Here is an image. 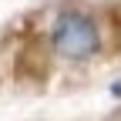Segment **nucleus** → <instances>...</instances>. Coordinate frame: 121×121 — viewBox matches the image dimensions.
Segmentation results:
<instances>
[{
  "label": "nucleus",
  "instance_id": "2",
  "mask_svg": "<svg viewBox=\"0 0 121 121\" xmlns=\"http://www.w3.org/2000/svg\"><path fill=\"white\" fill-rule=\"evenodd\" d=\"M108 91H111V98H118V101H121V78H118V81H114Z\"/></svg>",
  "mask_w": 121,
  "mask_h": 121
},
{
  "label": "nucleus",
  "instance_id": "1",
  "mask_svg": "<svg viewBox=\"0 0 121 121\" xmlns=\"http://www.w3.org/2000/svg\"><path fill=\"white\" fill-rule=\"evenodd\" d=\"M51 54L64 64H87L104 51V30L101 20L84 7H64L54 13L47 27Z\"/></svg>",
  "mask_w": 121,
  "mask_h": 121
}]
</instances>
